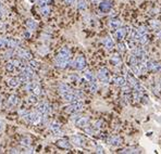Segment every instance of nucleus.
<instances>
[{
  "instance_id": "obj_8",
  "label": "nucleus",
  "mask_w": 161,
  "mask_h": 154,
  "mask_svg": "<svg viewBox=\"0 0 161 154\" xmlns=\"http://www.w3.org/2000/svg\"><path fill=\"white\" fill-rule=\"evenodd\" d=\"M130 33V27H124V28H118L114 33V37L118 41H122L124 37Z\"/></svg>"
},
{
  "instance_id": "obj_25",
  "label": "nucleus",
  "mask_w": 161,
  "mask_h": 154,
  "mask_svg": "<svg viewBox=\"0 0 161 154\" xmlns=\"http://www.w3.org/2000/svg\"><path fill=\"white\" fill-rule=\"evenodd\" d=\"M20 40H18V39H14V38H10L8 39V43H7V46L9 47V48H11V49H16L18 48V46L20 45Z\"/></svg>"
},
{
  "instance_id": "obj_21",
  "label": "nucleus",
  "mask_w": 161,
  "mask_h": 154,
  "mask_svg": "<svg viewBox=\"0 0 161 154\" xmlns=\"http://www.w3.org/2000/svg\"><path fill=\"white\" fill-rule=\"evenodd\" d=\"M108 25H109V27H110L111 29H118V28L121 27L122 22H121V20H119V19H111L109 21Z\"/></svg>"
},
{
  "instance_id": "obj_10",
  "label": "nucleus",
  "mask_w": 161,
  "mask_h": 154,
  "mask_svg": "<svg viewBox=\"0 0 161 154\" xmlns=\"http://www.w3.org/2000/svg\"><path fill=\"white\" fill-rule=\"evenodd\" d=\"M125 76H126V80L131 86L134 87L135 85H137L139 81L135 78V74L133 72H131L130 69H125Z\"/></svg>"
},
{
  "instance_id": "obj_31",
  "label": "nucleus",
  "mask_w": 161,
  "mask_h": 154,
  "mask_svg": "<svg viewBox=\"0 0 161 154\" xmlns=\"http://www.w3.org/2000/svg\"><path fill=\"white\" fill-rule=\"evenodd\" d=\"M40 13H42V16H48L50 14V8L48 7V6L40 7Z\"/></svg>"
},
{
  "instance_id": "obj_26",
  "label": "nucleus",
  "mask_w": 161,
  "mask_h": 154,
  "mask_svg": "<svg viewBox=\"0 0 161 154\" xmlns=\"http://www.w3.org/2000/svg\"><path fill=\"white\" fill-rule=\"evenodd\" d=\"M84 79L87 83H92V81H95L96 80V78L94 76V74L90 72V71H85L84 72Z\"/></svg>"
},
{
  "instance_id": "obj_38",
  "label": "nucleus",
  "mask_w": 161,
  "mask_h": 154,
  "mask_svg": "<svg viewBox=\"0 0 161 154\" xmlns=\"http://www.w3.org/2000/svg\"><path fill=\"white\" fill-rule=\"evenodd\" d=\"M28 102H30V103H32V104L37 103V96L32 93V96L28 97Z\"/></svg>"
},
{
  "instance_id": "obj_29",
  "label": "nucleus",
  "mask_w": 161,
  "mask_h": 154,
  "mask_svg": "<svg viewBox=\"0 0 161 154\" xmlns=\"http://www.w3.org/2000/svg\"><path fill=\"white\" fill-rule=\"evenodd\" d=\"M26 27L30 29V31H34L37 28V23L33 21V20H27L26 21Z\"/></svg>"
},
{
  "instance_id": "obj_4",
  "label": "nucleus",
  "mask_w": 161,
  "mask_h": 154,
  "mask_svg": "<svg viewBox=\"0 0 161 154\" xmlns=\"http://www.w3.org/2000/svg\"><path fill=\"white\" fill-rule=\"evenodd\" d=\"M97 78L100 83L102 84H108L110 81V72L107 67H101L97 73Z\"/></svg>"
},
{
  "instance_id": "obj_35",
  "label": "nucleus",
  "mask_w": 161,
  "mask_h": 154,
  "mask_svg": "<svg viewBox=\"0 0 161 154\" xmlns=\"http://www.w3.org/2000/svg\"><path fill=\"white\" fill-rule=\"evenodd\" d=\"M147 41H148V37H147V35H144V36H142V37H139V39L137 40V43H139V45H145V43H147Z\"/></svg>"
},
{
  "instance_id": "obj_41",
  "label": "nucleus",
  "mask_w": 161,
  "mask_h": 154,
  "mask_svg": "<svg viewBox=\"0 0 161 154\" xmlns=\"http://www.w3.org/2000/svg\"><path fill=\"white\" fill-rule=\"evenodd\" d=\"M47 2H48L47 0H37V1H36V4L39 6V8H40V7H44V6H47Z\"/></svg>"
},
{
  "instance_id": "obj_39",
  "label": "nucleus",
  "mask_w": 161,
  "mask_h": 154,
  "mask_svg": "<svg viewBox=\"0 0 161 154\" xmlns=\"http://www.w3.org/2000/svg\"><path fill=\"white\" fill-rule=\"evenodd\" d=\"M69 79L71 80V83H73V84H77V83L80 81V77L76 76V75H71Z\"/></svg>"
},
{
  "instance_id": "obj_34",
  "label": "nucleus",
  "mask_w": 161,
  "mask_h": 154,
  "mask_svg": "<svg viewBox=\"0 0 161 154\" xmlns=\"http://www.w3.org/2000/svg\"><path fill=\"white\" fill-rule=\"evenodd\" d=\"M118 50L120 52H125L127 50V43H118Z\"/></svg>"
},
{
  "instance_id": "obj_1",
  "label": "nucleus",
  "mask_w": 161,
  "mask_h": 154,
  "mask_svg": "<svg viewBox=\"0 0 161 154\" xmlns=\"http://www.w3.org/2000/svg\"><path fill=\"white\" fill-rule=\"evenodd\" d=\"M21 116L23 117L25 122L32 125H38L42 120V114H40L38 111L36 112H28V111H22Z\"/></svg>"
},
{
  "instance_id": "obj_37",
  "label": "nucleus",
  "mask_w": 161,
  "mask_h": 154,
  "mask_svg": "<svg viewBox=\"0 0 161 154\" xmlns=\"http://www.w3.org/2000/svg\"><path fill=\"white\" fill-rule=\"evenodd\" d=\"M28 64H30V66H31L32 69H39V63L37 61H35V60H30V63H28Z\"/></svg>"
},
{
  "instance_id": "obj_14",
  "label": "nucleus",
  "mask_w": 161,
  "mask_h": 154,
  "mask_svg": "<svg viewBox=\"0 0 161 154\" xmlns=\"http://www.w3.org/2000/svg\"><path fill=\"white\" fill-rule=\"evenodd\" d=\"M113 84H114L115 86H119V87H123V86L126 85V78L123 76H120V75H115L114 77H113Z\"/></svg>"
},
{
  "instance_id": "obj_36",
  "label": "nucleus",
  "mask_w": 161,
  "mask_h": 154,
  "mask_svg": "<svg viewBox=\"0 0 161 154\" xmlns=\"http://www.w3.org/2000/svg\"><path fill=\"white\" fill-rule=\"evenodd\" d=\"M21 143H22L24 146H28L31 144V139L28 138V137H23L22 140H21Z\"/></svg>"
},
{
  "instance_id": "obj_12",
  "label": "nucleus",
  "mask_w": 161,
  "mask_h": 154,
  "mask_svg": "<svg viewBox=\"0 0 161 154\" xmlns=\"http://www.w3.org/2000/svg\"><path fill=\"white\" fill-rule=\"evenodd\" d=\"M54 63L60 69H65L68 67L69 64L71 63V60H68V59H63V58H59V57H56V60H54Z\"/></svg>"
},
{
  "instance_id": "obj_24",
  "label": "nucleus",
  "mask_w": 161,
  "mask_h": 154,
  "mask_svg": "<svg viewBox=\"0 0 161 154\" xmlns=\"http://www.w3.org/2000/svg\"><path fill=\"white\" fill-rule=\"evenodd\" d=\"M57 146L59 148H62V149H70L71 148V144L68 140H65V139H59L57 141Z\"/></svg>"
},
{
  "instance_id": "obj_3",
  "label": "nucleus",
  "mask_w": 161,
  "mask_h": 154,
  "mask_svg": "<svg viewBox=\"0 0 161 154\" xmlns=\"http://www.w3.org/2000/svg\"><path fill=\"white\" fill-rule=\"evenodd\" d=\"M86 59H85L84 55H77L76 58L74 59V61L72 62V66L77 71H83V69H86Z\"/></svg>"
},
{
  "instance_id": "obj_20",
  "label": "nucleus",
  "mask_w": 161,
  "mask_h": 154,
  "mask_svg": "<svg viewBox=\"0 0 161 154\" xmlns=\"http://www.w3.org/2000/svg\"><path fill=\"white\" fill-rule=\"evenodd\" d=\"M20 103V98L16 94H12L8 98V101H7V104L8 106H16L18 104Z\"/></svg>"
},
{
  "instance_id": "obj_6",
  "label": "nucleus",
  "mask_w": 161,
  "mask_h": 154,
  "mask_svg": "<svg viewBox=\"0 0 161 154\" xmlns=\"http://www.w3.org/2000/svg\"><path fill=\"white\" fill-rule=\"evenodd\" d=\"M73 122L80 128H86L89 125V118L85 116H75L73 117Z\"/></svg>"
},
{
  "instance_id": "obj_40",
  "label": "nucleus",
  "mask_w": 161,
  "mask_h": 154,
  "mask_svg": "<svg viewBox=\"0 0 161 154\" xmlns=\"http://www.w3.org/2000/svg\"><path fill=\"white\" fill-rule=\"evenodd\" d=\"M7 43H8V39L0 38V49L4 47H7Z\"/></svg>"
},
{
  "instance_id": "obj_13",
  "label": "nucleus",
  "mask_w": 161,
  "mask_h": 154,
  "mask_svg": "<svg viewBox=\"0 0 161 154\" xmlns=\"http://www.w3.org/2000/svg\"><path fill=\"white\" fill-rule=\"evenodd\" d=\"M57 57L70 60V59H71V51H70V49L68 48V47H63V48H61V49L59 50Z\"/></svg>"
},
{
  "instance_id": "obj_15",
  "label": "nucleus",
  "mask_w": 161,
  "mask_h": 154,
  "mask_svg": "<svg viewBox=\"0 0 161 154\" xmlns=\"http://www.w3.org/2000/svg\"><path fill=\"white\" fill-rule=\"evenodd\" d=\"M99 10L104 13H108L111 10V2L109 0H105V1L99 2Z\"/></svg>"
},
{
  "instance_id": "obj_2",
  "label": "nucleus",
  "mask_w": 161,
  "mask_h": 154,
  "mask_svg": "<svg viewBox=\"0 0 161 154\" xmlns=\"http://www.w3.org/2000/svg\"><path fill=\"white\" fill-rule=\"evenodd\" d=\"M83 106H84V102L82 100H77L74 101V102H71V104L65 108V111L68 113H71V114H75V113H78V112L82 111Z\"/></svg>"
},
{
  "instance_id": "obj_52",
  "label": "nucleus",
  "mask_w": 161,
  "mask_h": 154,
  "mask_svg": "<svg viewBox=\"0 0 161 154\" xmlns=\"http://www.w3.org/2000/svg\"><path fill=\"white\" fill-rule=\"evenodd\" d=\"M0 104H1V97H0Z\"/></svg>"
},
{
  "instance_id": "obj_44",
  "label": "nucleus",
  "mask_w": 161,
  "mask_h": 154,
  "mask_svg": "<svg viewBox=\"0 0 161 154\" xmlns=\"http://www.w3.org/2000/svg\"><path fill=\"white\" fill-rule=\"evenodd\" d=\"M104 148L101 146H97V153H104Z\"/></svg>"
},
{
  "instance_id": "obj_7",
  "label": "nucleus",
  "mask_w": 161,
  "mask_h": 154,
  "mask_svg": "<svg viewBox=\"0 0 161 154\" xmlns=\"http://www.w3.org/2000/svg\"><path fill=\"white\" fill-rule=\"evenodd\" d=\"M146 65H147V69H148V72H155V73H158L161 71V64L158 63V62L153 61L151 59H149L148 61L146 62Z\"/></svg>"
},
{
  "instance_id": "obj_18",
  "label": "nucleus",
  "mask_w": 161,
  "mask_h": 154,
  "mask_svg": "<svg viewBox=\"0 0 161 154\" xmlns=\"http://www.w3.org/2000/svg\"><path fill=\"white\" fill-rule=\"evenodd\" d=\"M50 130L52 131L54 135H62L61 126L58 122H52L50 124Z\"/></svg>"
},
{
  "instance_id": "obj_49",
  "label": "nucleus",
  "mask_w": 161,
  "mask_h": 154,
  "mask_svg": "<svg viewBox=\"0 0 161 154\" xmlns=\"http://www.w3.org/2000/svg\"><path fill=\"white\" fill-rule=\"evenodd\" d=\"M2 15H4V13H2V12L0 11V19H1V18H2Z\"/></svg>"
},
{
  "instance_id": "obj_19",
  "label": "nucleus",
  "mask_w": 161,
  "mask_h": 154,
  "mask_svg": "<svg viewBox=\"0 0 161 154\" xmlns=\"http://www.w3.org/2000/svg\"><path fill=\"white\" fill-rule=\"evenodd\" d=\"M110 62L112 63V65L114 66H120L122 64V58H121V55L119 53H114L111 55V58H110Z\"/></svg>"
},
{
  "instance_id": "obj_48",
  "label": "nucleus",
  "mask_w": 161,
  "mask_h": 154,
  "mask_svg": "<svg viewBox=\"0 0 161 154\" xmlns=\"http://www.w3.org/2000/svg\"><path fill=\"white\" fill-rule=\"evenodd\" d=\"M93 4H99V0H90Z\"/></svg>"
},
{
  "instance_id": "obj_42",
  "label": "nucleus",
  "mask_w": 161,
  "mask_h": 154,
  "mask_svg": "<svg viewBox=\"0 0 161 154\" xmlns=\"http://www.w3.org/2000/svg\"><path fill=\"white\" fill-rule=\"evenodd\" d=\"M123 153H138L139 151L135 150V149H125V150L122 151Z\"/></svg>"
},
{
  "instance_id": "obj_17",
  "label": "nucleus",
  "mask_w": 161,
  "mask_h": 154,
  "mask_svg": "<svg viewBox=\"0 0 161 154\" xmlns=\"http://www.w3.org/2000/svg\"><path fill=\"white\" fill-rule=\"evenodd\" d=\"M102 43H104L106 50H108V51H111L112 49H113V47H114V43H113V40H112V38L110 36L106 37V38L104 39Z\"/></svg>"
},
{
  "instance_id": "obj_16",
  "label": "nucleus",
  "mask_w": 161,
  "mask_h": 154,
  "mask_svg": "<svg viewBox=\"0 0 161 154\" xmlns=\"http://www.w3.org/2000/svg\"><path fill=\"white\" fill-rule=\"evenodd\" d=\"M108 144H110L112 146H119L122 144V139L118 136H112L108 139Z\"/></svg>"
},
{
  "instance_id": "obj_9",
  "label": "nucleus",
  "mask_w": 161,
  "mask_h": 154,
  "mask_svg": "<svg viewBox=\"0 0 161 154\" xmlns=\"http://www.w3.org/2000/svg\"><path fill=\"white\" fill-rule=\"evenodd\" d=\"M14 53L16 55H19L20 58L24 59V60H32V53L30 51L25 50V49H22V48H16V50H14Z\"/></svg>"
},
{
  "instance_id": "obj_5",
  "label": "nucleus",
  "mask_w": 161,
  "mask_h": 154,
  "mask_svg": "<svg viewBox=\"0 0 161 154\" xmlns=\"http://www.w3.org/2000/svg\"><path fill=\"white\" fill-rule=\"evenodd\" d=\"M25 89H26L27 91L32 92L33 94H36V96H38V94L42 93V88H40L38 83H36V81L31 80L30 83H27L26 85H25Z\"/></svg>"
},
{
  "instance_id": "obj_32",
  "label": "nucleus",
  "mask_w": 161,
  "mask_h": 154,
  "mask_svg": "<svg viewBox=\"0 0 161 154\" xmlns=\"http://www.w3.org/2000/svg\"><path fill=\"white\" fill-rule=\"evenodd\" d=\"M89 90H90V92H96L97 90H98V84H97V81H92V83H89Z\"/></svg>"
},
{
  "instance_id": "obj_22",
  "label": "nucleus",
  "mask_w": 161,
  "mask_h": 154,
  "mask_svg": "<svg viewBox=\"0 0 161 154\" xmlns=\"http://www.w3.org/2000/svg\"><path fill=\"white\" fill-rule=\"evenodd\" d=\"M71 142L76 146H84V139L80 136H72L71 137Z\"/></svg>"
},
{
  "instance_id": "obj_45",
  "label": "nucleus",
  "mask_w": 161,
  "mask_h": 154,
  "mask_svg": "<svg viewBox=\"0 0 161 154\" xmlns=\"http://www.w3.org/2000/svg\"><path fill=\"white\" fill-rule=\"evenodd\" d=\"M64 2L68 4H73L76 2V0H64Z\"/></svg>"
},
{
  "instance_id": "obj_28",
  "label": "nucleus",
  "mask_w": 161,
  "mask_h": 154,
  "mask_svg": "<svg viewBox=\"0 0 161 154\" xmlns=\"http://www.w3.org/2000/svg\"><path fill=\"white\" fill-rule=\"evenodd\" d=\"M76 7L80 11H85L87 9V1L86 0H78Z\"/></svg>"
},
{
  "instance_id": "obj_50",
  "label": "nucleus",
  "mask_w": 161,
  "mask_h": 154,
  "mask_svg": "<svg viewBox=\"0 0 161 154\" xmlns=\"http://www.w3.org/2000/svg\"><path fill=\"white\" fill-rule=\"evenodd\" d=\"M2 8V2H1V1H0V9Z\"/></svg>"
},
{
  "instance_id": "obj_27",
  "label": "nucleus",
  "mask_w": 161,
  "mask_h": 154,
  "mask_svg": "<svg viewBox=\"0 0 161 154\" xmlns=\"http://www.w3.org/2000/svg\"><path fill=\"white\" fill-rule=\"evenodd\" d=\"M71 90H72V89L70 88L66 84H60V85H59V92H60L61 96L66 92H69V91H71Z\"/></svg>"
},
{
  "instance_id": "obj_43",
  "label": "nucleus",
  "mask_w": 161,
  "mask_h": 154,
  "mask_svg": "<svg viewBox=\"0 0 161 154\" xmlns=\"http://www.w3.org/2000/svg\"><path fill=\"white\" fill-rule=\"evenodd\" d=\"M156 36H157L159 39H161V27L158 28V29H156Z\"/></svg>"
},
{
  "instance_id": "obj_11",
  "label": "nucleus",
  "mask_w": 161,
  "mask_h": 154,
  "mask_svg": "<svg viewBox=\"0 0 161 154\" xmlns=\"http://www.w3.org/2000/svg\"><path fill=\"white\" fill-rule=\"evenodd\" d=\"M37 111L44 116L48 115L50 113V105L48 103H46V102H42V103H39L37 105Z\"/></svg>"
},
{
  "instance_id": "obj_46",
  "label": "nucleus",
  "mask_w": 161,
  "mask_h": 154,
  "mask_svg": "<svg viewBox=\"0 0 161 154\" xmlns=\"http://www.w3.org/2000/svg\"><path fill=\"white\" fill-rule=\"evenodd\" d=\"M24 37H26V38H28L30 36H31V34H30V32H24Z\"/></svg>"
},
{
  "instance_id": "obj_53",
  "label": "nucleus",
  "mask_w": 161,
  "mask_h": 154,
  "mask_svg": "<svg viewBox=\"0 0 161 154\" xmlns=\"http://www.w3.org/2000/svg\"><path fill=\"white\" fill-rule=\"evenodd\" d=\"M47 1H50V0H47Z\"/></svg>"
},
{
  "instance_id": "obj_51",
  "label": "nucleus",
  "mask_w": 161,
  "mask_h": 154,
  "mask_svg": "<svg viewBox=\"0 0 161 154\" xmlns=\"http://www.w3.org/2000/svg\"><path fill=\"white\" fill-rule=\"evenodd\" d=\"M30 1H31V2H36L37 0H30Z\"/></svg>"
},
{
  "instance_id": "obj_47",
  "label": "nucleus",
  "mask_w": 161,
  "mask_h": 154,
  "mask_svg": "<svg viewBox=\"0 0 161 154\" xmlns=\"http://www.w3.org/2000/svg\"><path fill=\"white\" fill-rule=\"evenodd\" d=\"M4 130V123L2 122H0V132Z\"/></svg>"
},
{
  "instance_id": "obj_23",
  "label": "nucleus",
  "mask_w": 161,
  "mask_h": 154,
  "mask_svg": "<svg viewBox=\"0 0 161 154\" xmlns=\"http://www.w3.org/2000/svg\"><path fill=\"white\" fill-rule=\"evenodd\" d=\"M21 84L19 77H12V78H9L8 79V85L11 87V88H18Z\"/></svg>"
},
{
  "instance_id": "obj_33",
  "label": "nucleus",
  "mask_w": 161,
  "mask_h": 154,
  "mask_svg": "<svg viewBox=\"0 0 161 154\" xmlns=\"http://www.w3.org/2000/svg\"><path fill=\"white\" fill-rule=\"evenodd\" d=\"M150 26L153 27V29H158L161 27V23L157 20H153V21H150Z\"/></svg>"
},
{
  "instance_id": "obj_30",
  "label": "nucleus",
  "mask_w": 161,
  "mask_h": 154,
  "mask_svg": "<svg viewBox=\"0 0 161 154\" xmlns=\"http://www.w3.org/2000/svg\"><path fill=\"white\" fill-rule=\"evenodd\" d=\"M6 69H7V71H8V72H10V73H14L18 67H16V66L14 65V64H13L11 61H9L8 63H7V65H6Z\"/></svg>"
}]
</instances>
